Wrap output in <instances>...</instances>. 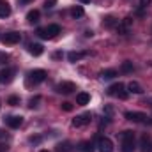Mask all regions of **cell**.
<instances>
[{"label": "cell", "instance_id": "6da1fadb", "mask_svg": "<svg viewBox=\"0 0 152 152\" xmlns=\"http://www.w3.org/2000/svg\"><path fill=\"white\" fill-rule=\"evenodd\" d=\"M120 140H122V145H120V152H133L134 151V133L126 129L124 133H120Z\"/></svg>", "mask_w": 152, "mask_h": 152}, {"label": "cell", "instance_id": "7a4b0ae2", "mask_svg": "<svg viewBox=\"0 0 152 152\" xmlns=\"http://www.w3.org/2000/svg\"><path fill=\"white\" fill-rule=\"evenodd\" d=\"M108 96H113V97H118V99H127L129 90H126V85L118 81V83H113L108 88Z\"/></svg>", "mask_w": 152, "mask_h": 152}, {"label": "cell", "instance_id": "3957f363", "mask_svg": "<svg viewBox=\"0 0 152 152\" xmlns=\"http://www.w3.org/2000/svg\"><path fill=\"white\" fill-rule=\"evenodd\" d=\"M124 117L127 118V120H131V122H140V124H152V120L147 117L145 113H142V112H126Z\"/></svg>", "mask_w": 152, "mask_h": 152}, {"label": "cell", "instance_id": "277c9868", "mask_svg": "<svg viewBox=\"0 0 152 152\" xmlns=\"http://www.w3.org/2000/svg\"><path fill=\"white\" fill-rule=\"evenodd\" d=\"M97 151L99 152H113V142L106 136L97 138Z\"/></svg>", "mask_w": 152, "mask_h": 152}, {"label": "cell", "instance_id": "5b68a950", "mask_svg": "<svg viewBox=\"0 0 152 152\" xmlns=\"http://www.w3.org/2000/svg\"><path fill=\"white\" fill-rule=\"evenodd\" d=\"M55 90H57L58 94H66V96H67V94H73L76 90V85L73 81H60V83L55 87Z\"/></svg>", "mask_w": 152, "mask_h": 152}, {"label": "cell", "instance_id": "8992f818", "mask_svg": "<svg viewBox=\"0 0 152 152\" xmlns=\"http://www.w3.org/2000/svg\"><path fill=\"white\" fill-rule=\"evenodd\" d=\"M46 71L44 69H34V71H30L28 73V80L30 81H34V85H37V83H42L44 80H46Z\"/></svg>", "mask_w": 152, "mask_h": 152}, {"label": "cell", "instance_id": "52a82bcc", "mask_svg": "<svg viewBox=\"0 0 152 152\" xmlns=\"http://www.w3.org/2000/svg\"><path fill=\"white\" fill-rule=\"evenodd\" d=\"M90 120H92V115H90V112H87V113H81L76 118H73V126L75 127H83V126H88Z\"/></svg>", "mask_w": 152, "mask_h": 152}, {"label": "cell", "instance_id": "ba28073f", "mask_svg": "<svg viewBox=\"0 0 152 152\" xmlns=\"http://www.w3.org/2000/svg\"><path fill=\"white\" fill-rule=\"evenodd\" d=\"M4 122H5L9 127L18 129V127L23 124V117H20V115H7V117H4Z\"/></svg>", "mask_w": 152, "mask_h": 152}, {"label": "cell", "instance_id": "9c48e42d", "mask_svg": "<svg viewBox=\"0 0 152 152\" xmlns=\"http://www.w3.org/2000/svg\"><path fill=\"white\" fill-rule=\"evenodd\" d=\"M21 41V34L20 32H7V34H4V37H2V42L4 44H16V42H20Z\"/></svg>", "mask_w": 152, "mask_h": 152}, {"label": "cell", "instance_id": "30bf717a", "mask_svg": "<svg viewBox=\"0 0 152 152\" xmlns=\"http://www.w3.org/2000/svg\"><path fill=\"white\" fill-rule=\"evenodd\" d=\"M131 23H133V18H124L118 25H117V32L118 34H122V36H126V34H129V28H131Z\"/></svg>", "mask_w": 152, "mask_h": 152}, {"label": "cell", "instance_id": "8fae6325", "mask_svg": "<svg viewBox=\"0 0 152 152\" xmlns=\"http://www.w3.org/2000/svg\"><path fill=\"white\" fill-rule=\"evenodd\" d=\"M140 151L142 152H152V140L147 133L142 134V138H140Z\"/></svg>", "mask_w": 152, "mask_h": 152}, {"label": "cell", "instance_id": "7c38bea8", "mask_svg": "<svg viewBox=\"0 0 152 152\" xmlns=\"http://www.w3.org/2000/svg\"><path fill=\"white\" fill-rule=\"evenodd\" d=\"M12 80H14V69L5 67L0 71V83H11Z\"/></svg>", "mask_w": 152, "mask_h": 152}, {"label": "cell", "instance_id": "4fadbf2b", "mask_svg": "<svg viewBox=\"0 0 152 152\" xmlns=\"http://www.w3.org/2000/svg\"><path fill=\"white\" fill-rule=\"evenodd\" d=\"M28 51H30L34 57H39V55H42L44 48H42V44H39V42H30V44H28Z\"/></svg>", "mask_w": 152, "mask_h": 152}, {"label": "cell", "instance_id": "5bb4252c", "mask_svg": "<svg viewBox=\"0 0 152 152\" xmlns=\"http://www.w3.org/2000/svg\"><path fill=\"white\" fill-rule=\"evenodd\" d=\"M39 18H41V12H39L37 9H32V11H28V12H27V21H28L30 25L37 23Z\"/></svg>", "mask_w": 152, "mask_h": 152}, {"label": "cell", "instance_id": "9a60e30c", "mask_svg": "<svg viewBox=\"0 0 152 152\" xmlns=\"http://www.w3.org/2000/svg\"><path fill=\"white\" fill-rule=\"evenodd\" d=\"M87 55H88V51H71V53H67V58H69V62H78Z\"/></svg>", "mask_w": 152, "mask_h": 152}, {"label": "cell", "instance_id": "2e32d148", "mask_svg": "<svg viewBox=\"0 0 152 152\" xmlns=\"http://www.w3.org/2000/svg\"><path fill=\"white\" fill-rule=\"evenodd\" d=\"M11 14V5L7 0H0V18H7Z\"/></svg>", "mask_w": 152, "mask_h": 152}, {"label": "cell", "instance_id": "e0dca14e", "mask_svg": "<svg viewBox=\"0 0 152 152\" xmlns=\"http://www.w3.org/2000/svg\"><path fill=\"white\" fill-rule=\"evenodd\" d=\"M73 151V143L71 142H60L55 145V152H71Z\"/></svg>", "mask_w": 152, "mask_h": 152}, {"label": "cell", "instance_id": "ac0fdd59", "mask_svg": "<svg viewBox=\"0 0 152 152\" xmlns=\"http://www.w3.org/2000/svg\"><path fill=\"white\" fill-rule=\"evenodd\" d=\"M88 101H90V96H88L87 92H80V94H76V104L85 106V104H88Z\"/></svg>", "mask_w": 152, "mask_h": 152}, {"label": "cell", "instance_id": "d6986e66", "mask_svg": "<svg viewBox=\"0 0 152 152\" xmlns=\"http://www.w3.org/2000/svg\"><path fill=\"white\" fill-rule=\"evenodd\" d=\"M133 69H134V66H133L131 60H124V62L120 64V73H124V75H131Z\"/></svg>", "mask_w": 152, "mask_h": 152}, {"label": "cell", "instance_id": "ffe728a7", "mask_svg": "<svg viewBox=\"0 0 152 152\" xmlns=\"http://www.w3.org/2000/svg\"><path fill=\"white\" fill-rule=\"evenodd\" d=\"M78 151H80V152H94V151H96V147H94V143H92V142H80Z\"/></svg>", "mask_w": 152, "mask_h": 152}, {"label": "cell", "instance_id": "44dd1931", "mask_svg": "<svg viewBox=\"0 0 152 152\" xmlns=\"http://www.w3.org/2000/svg\"><path fill=\"white\" fill-rule=\"evenodd\" d=\"M46 32H48V37H55V36H58L60 34V27L57 25V23H53V25H48L46 27Z\"/></svg>", "mask_w": 152, "mask_h": 152}, {"label": "cell", "instance_id": "7402d4cb", "mask_svg": "<svg viewBox=\"0 0 152 152\" xmlns=\"http://www.w3.org/2000/svg\"><path fill=\"white\" fill-rule=\"evenodd\" d=\"M120 21L117 20V18H113V16H108V18H104L103 20V27H106V28H113V27H117Z\"/></svg>", "mask_w": 152, "mask_h": 152}, {"label": "cell", "instance_id": "603a6c76", "mask_svg": "<svg viewBox=\"0 0 152 152\" xmlns=\"http://www.w3.org/2000/svg\"><path fill=\"white\" fill-rule=\"evenodd\" d=\"M127 88H129V92H133V94H143V87H142L138 81H131V83L127 85Z\"/></svg>", "mask_w": 152, "mask_h": 152}, {"label": "cell", "instance_id": "cb8c5ba5", "mask_svg": "<svg viewBox=\"0 0 152 152\" xmlns=\"http://www.w3.org/2000/svg\"><path fill=\"white\" fill-rule=\"evenodd\" d=\"M83 14H85V11H83V7H81V5H76V7L71 9V16H73L75 20H76V18H81Z\"/></svg>", "mask_w": 152, "mask_h": 152}, {"label": "cell", "instance_id": "d4e9b609", "mask_svg": "<svg viewBox=\"0 0 152 152\" xmlns=\"http://www.w3.org/2000/svg\"><path fill=\"white\" fill-rule=\"evenodd\" d=\"M115 76H117V71H115V69H104V71L101 73V78H103V80H113Z\"/></svg>", "mask_w": 152, "mask_h": 152}, {"label": "cell", "instance_id": "484cf974", "mask_svg": "<svg viewBox=\"0 0 152 152\" xmlns=\"http://www.w3.org/2000/svg\"><path fill=\"white\" fill-rule=\"evenodd\" d=\"M7 104H11V106H18V104H20V97H18V96H11V97L7 99Z\"/></svg>", "mask_w": 152, "mask_h": 152}, {"label": "cell", "instance_id": "4316f807", "mask_svg": "<svg viewBox=\"0 0 152 152\" xmlns=\"http://www.w3.org/2000/svg\"><path fill=\"white\" fill-rule=\"evenodd\" d=\"M57 5V0H44V7L46 9H53Z\"/></svg>", "mask_w": 152, "mask_h": 152}, {"label": "cell", "instance_id": "83f0119b", "mask_svg": "<svg viewBox=\"0 0 152 152\" xmlns=\"http://www.w3.org/2000/svg\"><path fill=\"white\" fill-rule=\"evenodd\" d=\"M37 36L41 39H50L48 37V32H46V28H37Z\"/></svg>", "mask_w": 152, "mask_h": 152}, {"label": "cell", "instance_id": "f1b7e54d", "mask_svg": "<svg viewBox=\"0 0 152 152\" xmlns=\"http://www.w3.org/2000/svg\"><path fill=\"white\" fill-rule=\"evenodd\" d=\"M39 101H41V97H39V96L32 97V99H30V104H28V106H30V108H37V103H39Z\"/></svg>", "mask_w": 152, "mask_h": 152}, {"label": "cell", "instance_id": "f546056e", "mask_svg": "<svg viewBox=\"0 0 152 152\" xmlns=\"http://www.w3.org/2000/svg\"><path fill=\"white\" fill-rule=\"evenodd\" d=\"M60 108H62L64 112H73V104H71V103H62Z\"/></svg>", "mask_w": 152, "mask_h": 152}, {"label": "cell", "instance_id": "4dcf8cb0", "mask_svg": "<svg viewBox=\"0 0 152 152\" xmlns=\"http://www.w3.org/2000/svg\"><path fill=\"white\" fill-rule=\"evenodd\" d=\"M28 140H30V143H39V142H41V138H39V136H30Z\"/></svg>", "mask_w": 152, "mask_h": 152}, {"label": "cell", "instance_id": "1f68e13d", "mask_svg": "<svg viewBox=\"0 0 152 152\" xmlns=\"http://www.w3.org/2000/svg\"><path fill=\"white\" fill-rule=\"evenodd\" d=\"M9 151V145L7 143H0V152H7Z\"/></svg>", "mask_w": 152, "mask_h": 152}, {"label": "cell", "instance_id": "d6a6232c", "mask_svg": "<svg viewBox=\"0 0 152 152\" xmlns=\"http://www.w3.org/2000/svg\"><path fill=\"white\" fill-rule=\"evenodd\" d=\"M104 112H106V115L110 117V115L113 113V108H112V106H106V108H104Z\"/></svg>", "mask_w": 152, "mask_h": 152}, {"label": "cell", "instance_id": "836d02e7", "mask_svg": "<svg viewBox=\"0 0 152 152\" xmlns=\"http://www.w3.org/2000/svg\"><path fill=\"white\" fill-rule=\"evenodd\" d=\"M140 4H142V7H147L151 4V0H140Z\"/></svg>", "mask_w": 152, "mask_h": 152}, {"label": "cell", "instance_id": "e575fe53", "mask_svg": "<svg viewBox=\"0 0 152 152\" xmlns=\"http://www.w3.org/2000/svg\"><path fill=\"white\" fill-rule=\"evenodd\" d=\"M21 5H25V4H30V2H34V0H18Z\"/></svg>", "mask_w": 152, "mask_h": 152}, {"label": "cell", "instance_id": "d590c367", "mask_svg": "<svg viewBox=\"0 0 152 152\" xmlns=\"http://www.w3.org/2000/svg\"><path fill=\"white\" fill-rule=\"evenodd\" d=\"M5 136H7V133H5V131H2V129H0V138H5Z\"/></svg>", "mask_w": 152, "mask_h": 152}, {"label": "cell", "instance_id": "8d00e7d4", "mask_svg": "<svg viewBox=\"0 0 152 152\" xmlns=\"http://www.w3.org/2000/svg\"><path fill=\"white\" fill-rule=\"evenodd\" d=\"M80 2H81V4H88L90 0H80Z\"/></svg>", "mask_w": 152, "mask_h": 152}, {"label": "cell", "instance_id": "74e56055", "mask_svg": "<svg viewBox=\"0 0 152 152\" xmlns=\"http://www.w3.org/2000/svg\"><path fill=\"white\" fill-rule=\"evenodd\" d=\"M39 152H48V151H39Z\"/></svg>", "mask_w": 152, "mask_h": 152}, {"label": "cell", "instance_id": "f35d334b", "mask_svg": "<svg viewBox=\"0 0 152 152\" xmlns=\"http://www.w3.org/2000/svg\"><path fill=\"white\" fill-rule=\"evenodd\" d=\"M0 103H2V101H0ZM0 106H2V104H0Z\"/></svg>", "mask_w": 152, "mask_h": 152}]
</instances>
